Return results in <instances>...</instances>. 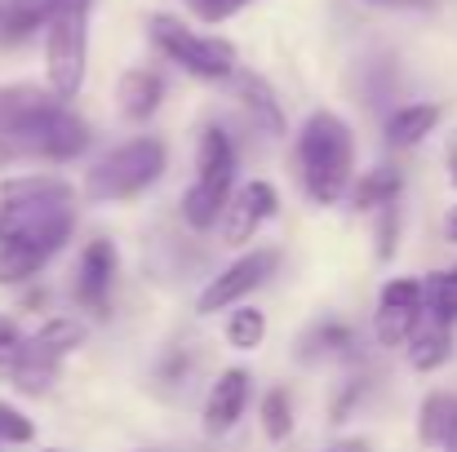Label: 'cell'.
Instances as JSON below:
<instances>
[{"mask_svg":"<svg viewBox=\"0 0 457 452\" xmlns=\"http://www.w3.org/2000/svg\"><path fill=\"white\" fill-rule=\"evenodd\" d=\"M0 200L9 204H49V209H76V186L58 173H18V177H4L0 182Z\"/></svg>","mask_w":457,"mask_h":452,"instance_id":"12","label":"cell"},{"mask_svg":"<svg viewBox=\"0 0 457 452\" xmlns=\"http://www.w3.org/2000/svg\"><path fill=\"white\" fill-rule=\"evenodd\" d=\"M280 262H285V253L276 249V244H258V249H249V253H240L231 267H222L204 289H200V298H195V315H218V310H236V306H245V301L253 298L276 271H280Z\"/></svg>","mask_w":457,"mask_h":452,"instance_id":"5","label":"cell"},{"mask_svg":"<svg viewBox=\"0 0 457 452\" xmlns=\"http://www.w3.org/2000/svg\"><path fill=\"white\" fill-rule=\"evenodd\" d=\"M445 168H449V182L457 186V129L449 134V143H445Z\"/></svg>","mask_w":457,"mask_h":452,"instance_id":"32","label":"cell"},{"mask_svg":"<svg viewBox=\"0 0 457 452\" xmlns=\"http://www.w3.org/2000/svg\"><path fill=\"white\" fill-rule=\"evenodd\" d=\"M445 240H449V244H457V204L445 213Z\"/></svg>","mask_w":457,"mask_h":452,"instance_id":"35","label":"cell"},{"mask_svg":"<svg viewBox=\"0 0 457 452\" xmlns=\"http://www.w3.org/2000/svg\"><path fill=\"white\" fill-rule=\"evenodd\" d=\"M276 213H280V191H276V182L249 177V182L236 186V195H231V204H227V213H222V222H218V235H222V244H231V249L253 244V235H258Z\"/></svg>","mask_w":457,"mask_h":452,"instance_id":"8","label":"cell"},{"mask_svg":"<svg viewBox=\"0 0 457 452\" xmlns=\"http://www.w3.org/2000/svg\"><path fill=\"white\" fill-rule=\"evenodd\" d=\"M422 293H427V319L436 324H457V267L449 271H431L422 280Z\"/></svg>","mask_w":457,"mask_h":452,"instance_id":"27","label":"cell"},{"mask_svg":"<svg viewBox=\"0 0 457 452\" xmlns=\"http://www.w3.org/2000/svg\"><path fill=\"white\" fill-rule=\"evenodd\" d=\"M364 4H378V9H422L427 0H364Z\"/></svg>","mask_w":457,"mask_h":452,"instance_id":"34","label":"cell"},{"mask_svg":"<svg viewBox=\"0 0 457 452\" xmlns=\"http://www.w3.org/2000/svg\"><path fill=\"white\" fill-rule=\"evenodd\" d=\"M58 373H62V364H58V359H49L45 350H36V346L27 341V350H22V359L13 364L9 382H13L22 395H45V390H54Z\"/></svg>","mask_w":457,"mask_h":452,"instance_id":"25","label":"cell"},{"mask_svg":"<svg viewBox=\"0 0 457 452\" xmlns=\"http://www.w3.org/2000/svg\"><path fill=\"white\" fill-rule=\"evenodd\" d=\"M236 103L245 107V116L253 120V129H262L267 138H285V107H280L276 89L262 76L236 71Z\"/></svg>","mask_w":457,"mask_h":452,"instance_id":"13","label":"cell"},{"mask_svg":"<svg viewBox=\"0 0 457 452\" xmlns=\"http://www.w3.org/2000/svg\"><path fill=\"white\" fill-rule=\"evenodd\" d=\"M0 444H4V448H27V444H36V422H31L18 404H9V399H0Z\"/></svg>","mask_w":457,"mask_h":452,"instance_id":"28","label":"cell"},{"mask_svg":"<svg viewBox=\"0 0 457 452\" xmlns=\"http://www.w3.org/2000/svg\"><path fill=\"white\" fill-rule=\"evenodd\" d=\"M0 452H4V444H0Z\"/></svg>","mask_w":457,"mask_h":452,"instance_id":"39","label":"cell"},{"mask_svg":"<svg viewBox=\"0 0 457 452\" xmlns=\"http://www.w3.org/2000/svg\"><path fill=\"white\" fill-rule=\"evenodd\" d=\"M298 177L311 204L333 209L351 195L355 182V134L337 111H311L298 129Z\"/></svg>","mask_w":457,"mask_h":452,"instance_id":"1","label":"cell"},{"mask_svg":"<svg viewBox=\"0 0 457 452\" xmlns=\"http://www.w3.org/2000/svg\"><path fill=\"white\" fill-rule=\"evenodd\" d=\"M49 262H54L49 249H40V244H31V240H4V244H0V284H4V289H22V284H31Z\"/></svg>","mask_w":457,"mask_h":452,"instance_id":"22","label":"cell"},{"mask_svg":"<svg viewBox=\"0 0 457 452\" xmlns=\"http://www.w3.org/2000/svg\"><path fill=\"white\" fill-rule=\"evenodd\" d=\"M36 350H45L49 359H67V355H76L80 346H85V324L76 319V315H54V319H45L40 328H36V337H27Z\"/></svg>","mask_w":457,"mask_h":452,"instance_id":"23","label":"cell"},{"mask_svg":"<svg viewBox=\"0 0 457 452\" xmlns=\"http://www.w3.org/2000/svg\"><path fill=\"white\" fill-rule=\"evenodd\" d=\"M147 40L173 67H182L195 80L222 85V80H236V71H240V53L227 36H209V31L191 27L178 13H152L147 18Z\"/></svg>","mask_w":457,"mask_h":452,"instance_id":"3","label":"cell"},{"mask_svg":"<svg viewBox=\"0 0 457 452\" xmlns=\"http://www.w3.org/2000/svg\"><path fill=\"white\" fill-rule=\"evenodd\" d=\"M457 431V395L431 390L418 404V444L422 448H445L449 435Z\"/></svg>","mask_w":457,"mask_h":452,"instance_id":"21","label":"cell"},{"mask_svg":"<svg viewBox=\"0 0 457 452\" xmlns=\"http://www.w3.org/2000/svg\"><path fill=\"white\" fill-rule=\"evenodd\" d=\"M89 4L94 0H62L45 27V85L62 103H71L89 76Z\"/></svg>","mask_w":457,"mask_h":452,"instance_id":"4","label":"cell"},{"mask_svg":"<svg viewBox=\"0 0 457 452\" xmlns=\"http://www.w3.org/2000/svg\"><path fill=\"white\" fill-rule=\"evenodd\" d=\"M164 103V76L155 67H129L116 80V107L129 125H147Z\"/></svg>","mask_w":457,"mask_h":452,"instance_id":"11","label":"cell"},{"mask_svg":"<svg viewBox=\"0 0 457 452\" xmlns=\"http://www.w3.org/2000/svg\"><path fill=\"white\" fill-rule=\"evenodd\" d=\"M427 319V293H422V280L413 275H391L378 293L373 306V337L378 346L395 350V346H409V337L422 328Z\"/></svg>","mask_w":457,"mask_h":452,"instance_id":"6","label":"cell"},{"mask_svg":"<svg viewBox=\"0 0 457 452\" xmlns=\"http://www.w3.org/2000/svg\"><path fill=\"white\" fill-rule=\"evenodd\" d=\"M231 195H236V186H222V182H204V177H195L187 191H182V222L191 226V231H218V222H222V213H227V204H231Z\"/></svg>","mask_w":457,"mask_h":452,"instance_id":"17","label":"cell"},{"mask_svg":"<svg viewBox=\"0 0 457 452\" xmlns=\"http://www.w3.org/2000/svg\"><path fill=\"white\" fill-rule=\"evenodd\" d=\"M400 191H404V173L395 168V164H373V168H364L355 182H351V209H360V213H382V209H391V204H400Z\"/></svg>","mask_w":457,"mask_h":452,"instance_id":"18","label":"cell"},{"mask_svg":"<svg viewBox=\"0 0 457 452\" xmlns=\"http://www.w3.org/2000/svg\"><path fill=\"white\" fill-rule=\"evenodd\" d=\"M236 168H240V151L231 143V134L222 125H204L195 138V177L236 186Z\"/></svg>","mask_w":457,"mask_h":452,"instance_id":"15","label":"cell"},{"mask_svg":"<svg viewBox=\"0 0 457 452\" xmlns=\"http://www.w3.org/2000/svg\"><path fill=\"white\" fill-rule=\"evenodd\" d=\"M440 452H457V431H453V435H449V444H445V448H440Z\"/></svg>","mask_w":457,"mask_h":452,"instance_id":"36","label":"cell"},{"mask_svg":"<svg viewBox=\"0 0 457 452\" xmlns=\"http://www.w3.org/2000/svg\"><path fill=\"white\" fill-rule=\"evenodd\" d=\"M45 452H58V448H45Z\"/></svg>","mask_w":457,"mask_h":452,"instance_id":"37","label":"cell"},{"mask_svg":"<svg viewBox=\"0 0 457 452\" xmlns=\"http://www.w3.org/2000/svg\"><path fill=\"white\" fill-rule=\"evenodd\" d=\"M182 9H187L195 22H204V27H218V22H227L231 13H240L245 4H240V0H182Z\"/></svg>","mask_w":457,"mask_h":452,"instance_id":"31","label":"cell"},{"mask_svg":"<svg viewBox=\"0 0 457 452\" xmlns=\"http://www.w3.org/2000/svg\"><path fill=\"white\" fill-rule=\"evenodd\" d=\"M120 275V249L107 235H94L80 258H76V280H71V298L80 310H89L94 319H103L112 310V289Z\"/></svg>","mask_w":457,"mask_h":452,"instance_id":"7","label":"cell"},{"mask_svg":"<svg viewBox=\"0 0 457 452\" xmlns=\"http://www.w3.org/2000/svg\"><path fill=\"white\" fill-rule=\"evenodd\" d=\"M22 350H27L22 328H18L9 315H0V377H9V373H13V364L22 359Z\"/></svg>","mask_w":457,"mask_h":452,"instance_id":"30","label":"cell"},{"mask_svg":"<svg viewBox=\"0 0 457 452\" xmlns=\"http://www.w3.org/2000/svg\"><path fill=\"white\" fill-rule=\"evenodd\" d=\"M62 98L49 89V85H31V80H18V85H0V134H22L27 125H36L45 111H54Z\"/></svg>","mask_w":457,"mask_h":452,"instance_id":"10","label":"cell"},{"mask_svg":"<svg viewBox=\"0 0 457 452\" xmlns=\"http://www.w3.org/2000/svg\"><path fill=\"white\" fill-rule=\"evenodd\" d=\"M351 355H355V328L346 319H320L298 341V359L306 364H328V359H351Z\"/></svg>","mask_w":457,"mask_h":452,"instance_id":"19","label":"cell"},{"mask_svg":"<svg viewBox=\"0 0 457 452\" xmlns=\"http://www.w3.org/2000/svg\"><path fill=\"white\" fill-rule=\"evenodd\" d=\"M249 399H253V373L240 368V364L222 368V373L213 377L209 395H204V408H200V426H204V435H209V440L231 435V431L245 422Z\"/></svg>","mask_w":457,"mask_h":452,"instance_id":"9","label":"cell"},{"mask_svg":"<svg viewBox=\"0 0 457 452\" xmlns=\"http://www.w3.org/2000/svg\"><path fill=\"white\" fill-rule=\"evenodd\" d=\"M258 426H262V435H267L271 444H285V440L294 435L298 417H294V395H289L285 386H271V390L258 399Z\"/></svg>","mask_w":457,"mask_h":452,"instance_id":"26","label":"cell"},{"mask_svg":"<svg viewBox=\"0 0 457 452\" xmlns=\"http://www.w3.org/2000/svg\"><path fill=\"white\" fill-rule=\"evenodd\" d=\"M404 355H409V368L413 373H440L453 359V328L449 324H436V319H422V328L409 337Z\"/></svg>","mask_w":457,"mask_h":452,"instance_id":"20","label":"cell"},{"mask_svg":"<svg viewBox=\"0 0 457 452\" xmlns=\"http://www.w3.org/2000/svg\"><path fill=\"white\" fill-rule=\"evenodd\" d=\"M267 333H271V324H267V310H258V306H236V310L227 315V324H222L227 346H231V350H240V355L262 350Z\"/></svg>","mask_w":457,"mask_h":452,"instance_id":"24","label":"cell"},{"mask_svg":"<svg viewBox=\"0 0 457 452\" xmlns=\"http://www.w3.org/2000/svg\"><path fill=\"white\" fill-rule=\"evenodd\" d=\"M240 4H249V0H240Z\"/></svg>","mask_w":457,"mask_h":452,"instance_id":"38","label":"cell"},{"mask_svg":"<svg viewBox=\"0 0 457 452\" xmlns=\"http://www.w3.org/2000/svg\"><path fill=\"white\" fill-rule=\"evenodd\" d=\"M324 452H373V444L369 440H337L333 448H324Z\"/></svg>","mask_w":457,"mask_h":452,"instance_id":"33","label":"cell"},{"mask_svg":"<svg viewBox=\"0 0 457 452\" xmlns=\"http://www.w3.org/2000/svg\"><path fill=\"white\" fill-rule=\"evenodd\" d=\"M58 9L62 0H0V49H13L36 31H45Z\"/></svg>","mask_w":457,"mask_h":452,"instance_id":"16","label":"cell"},{"mask_svg":"<svg viewBox=\"0 0 457 452\" xmlns=\"http://www.w3.org/2000/svg\"><path fill=\"white\" fill-rule=\"evenodd\" d=\"M440 120H445V107L440 103H404V107H395L386 116L382 138H386V147L409 151V147H418V143H427L440 129Z\"/></svg>","mask_w":457,"mask_h":452,"instance_id":"14","label":"cell"},{"mask_svg":"<svg viewBox=\"0 0 457 452\" xmlns=\"http://www.w3.org/2000/svg\"><path fill=\"white\" fill-rule=\"evenodd\" d=\"M164 168H169V147L155 134H138L85 168L80 195L89 204H129V200L152 191L164 177Z\"/></svg>","mask_w":457,"mask_h":452,"instance_id":"2","label":"cell"},{"mask_svg":"<svg viewBox=\"0 0 457 452\" xmlns=\"http://www.w3.org/2000/svg\"><path fill=\"white\" fill-rule=\"evenodd\" d=\"M373 240H378V262H391L395 249H400V204L382 209L378 222H373Z\"/></svg>","mask_w":457,"mask_h":452,"instance_id":"29","label":"cell"}]
</instances>
